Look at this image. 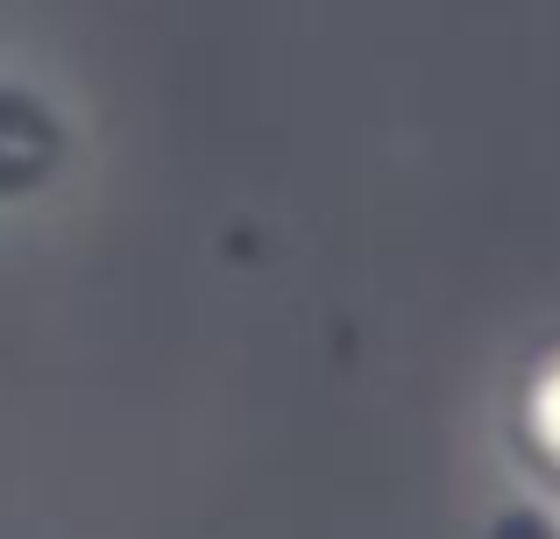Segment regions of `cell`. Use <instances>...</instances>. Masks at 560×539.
<instances>
[{
	"label": "cell",
	"mask_w": 560,
	"mask_h": 539,
	"mask_svg": "<svg viewBox=\"0 0 560 539\" xmlns=\"http://www.w3.org/2000/svg\"><path fill=\"white\" fill-rule=\"evenodd\" d=\"M504 461L518 469V483L533 497H547L560 512V341H547L504 398Z\"/></svg>",
	"instance_id": "6da1fadb"
}]
</instances>
